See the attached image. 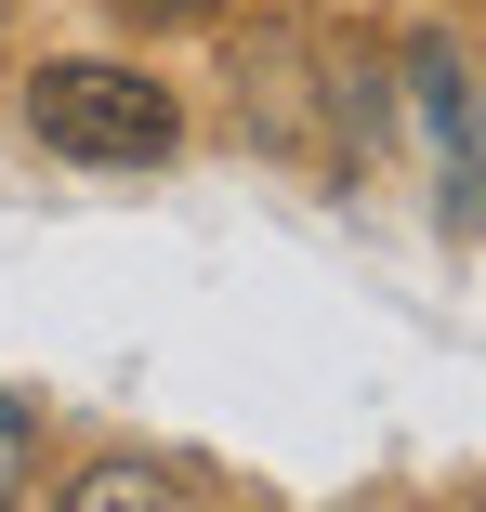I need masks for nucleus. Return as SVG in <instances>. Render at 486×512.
<instances>
[{
  "label": "nucleus",
  "instance_id": "2",
  "mask_svg": "<svg viewBox=\"0 0 486 512\" xmlns=\"http://www.w3.org/2000/svg\"><path fill=\"white\" fill-rule=\"evenodd\" d=\"M408 92H421L434 158H447V224L473 237V224H486V106H473V66H460L447 40H408Z\"/></svg>",
  "mask_w": 486,
  "mask_h": 512
},
{
  "label": "nucleus",
  "instance_id": "6",
  "mask_svg": "<svg viewBox=\"0 0 486 512\" xmlns=\"http://www.w3.org/2000/svg\"><path fill=\"white\" fill-rule=\"evenodd\" d=\"M460 512H486V499H460Z\"/></svg>",
  "mask_w": 486,
  "mask_h": 512
},
{
  "label": "nucleus",
  "instance_id": "5",
  "mask_svg": "<svg viewBox=\"0 0 486 512\" xmlns=\"http://www.w3.org/2000/svg\"><path fill=\"white\" fill-rule=\"evenodd\" d=\"M132 27H211V14H237V0H119Z\"/></svg>",
  "mask_w": 486,
  "mask_h": 512
},
{
  "label": "nucleus",
  "instance_id": "3",
  "mask_svg": "<svg viewBox=\"0 0 486 512\" xmlns=\"http://www.w3.org/2000/svg\"><path fill=\"white\" fill-rule=\"evenodd\" d=\"M53 512H184V486L145 460V447H106V460H79Z\"/></svg>",
  "mask_w": 486,
  "mask_h": 512
},
{
  "label": "nucleus",
  "instance_id": "4",
  "mask_svg": "<svg viewBox=\"0 0 486 512\" xmlns=\"http://www.w3.org/2000/svg\"><path fill=\"white\" fill-rule=\"evenodd\" d=\"M27 473H40V407H27V394H0V512L27 499Z\"/></svg>",
  "mask_w": 486,
  "mask_h": 512
},
{
  "label": "nucleus",
  "instance_id": "1",
  "mask_svg": "<svg viewBox=\"0 0 486 512\" xmlns=\"http://www.w3.org/2000/svg\"><path fill=\"white\" fill-rule=\"evenodd\" d=\"M27 132L79 171H158L184 145V106L132 53H53V66H27Z\"/></svg>",
  "mask_w": 486,
  "mask_h": 512
}]
</instances>
